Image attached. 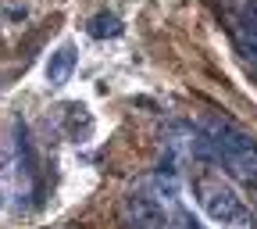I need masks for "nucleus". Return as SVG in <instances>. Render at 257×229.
Segmentation results:
<instances>
[{"label":"nucleus","mask_w":257,"mask_h":229,"mask_svg":"<svg viewBox=\"0 0 257 229\" xmlns=\"http://www.w3.org/2000/svg\"><path fill=\"white\" fill-rule=\"evenodd\" d=\"M72 68H75V50L72 47H57L50 54V61H47V83L50 86H64L68 75H72Z\"/></svg>","instance_id":"5"},{"label":"nucleus","mask_w":257,"mask_h":229,"mask_svg":"<svg viewBox=\"0 0 257 229\" xmlns=\"http://www.w3.org/2000/svg\"><path fill=\"white\" fill-rule=\"evenodd\" d=\"M204 136H207V150L211 161L229 172L232 179L257 186V143L250 133H243L239 125L221 122V118H207L204 122Z\"/></svg>","instance_id":"1"},{"label":"nucleus","mask_w":257,"mask_h":229,"mask_svg":"<svg viewBox=\"0 0 257 229\" xmlns=\"http://www.w3.org/2000/svg\"><path fill=\"white\" fill-rule=\"evenodd\" d=\"M118 218L125 229H172V218L165 211L154 193H143V190H133L125 193L121 204H118Z\"/></svg>","instance_id":"3"},{"label":"nucleus","mask_w":257,"mask_h":229,"mask_svg":"<svg viewBox=\"0 0 257 229\" xmlns=\"http://www.w3.org/2000/svg\"><path fill=\"white\" fill-rule=\"evenodd\" d=\"M89 32H93V36H118L121 25H118V18H114V15H96V18H93V25H89Z\"/></svg>","instance_id":"6"},{"label":"nucleus","mask_w":257,"mask_h":229,"mask_svg":"<svg viewBox=\"0 0 257 229\" xmlns=\"http://www.w3.org/2000/svg\"><path fill=\"white\" fill-rule=\"evenodd\" d=\"M193 197L204 208V215L218 225H243L250 218L243 197L236 193V186L225 179L221 172H214L211 165H200L193 172Z\"/></svg>","instance_id":"2"},{"label":"nucleus","mask_w":257,"mask_h":229,"mask_svg":"<svg viewBox=\"0 0 257 229\" xmlns=\"http://www.w3.org/2000/svg\"><path fill=\"white\" fill-rule=\"evenodd\" d=\"M232 32H236V43H239L243 57L257 61V4H246V8L239 11Z\"/></svg>","instance_id":"4"}]
</instances>
